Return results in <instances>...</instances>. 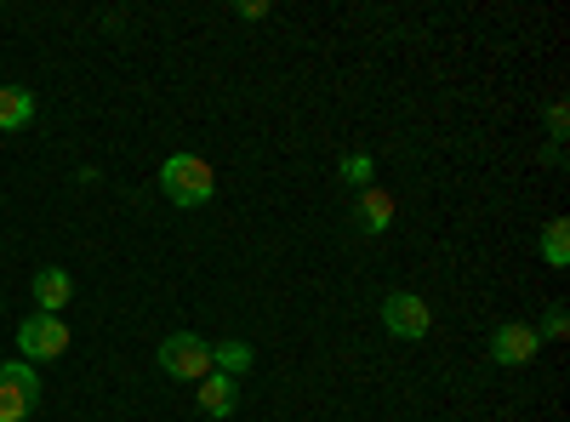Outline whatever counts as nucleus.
<instances>
[{"mask_svg": "<svg viewBox=\"0 0 570 422\" xmlns=\"http://www.w3.org/2000/svg\"><path fill=\"white\" fill-rule=\"evenodd\" d=\"M160 195H166L177 212H200V206H212V195H217V171H212L200 155H171V160L160 166Z\"/></svg>", "mask_w": 570, "mask_h": 422, "instance_id": "f257e3e1", "label": "nucleus"}, {"mask_svg": "<svg viewBox=\"0 0 570 422\" xmlns=\"http://www.w3.org/2000/svg\"><path fill=\"white\" fill-rule=\"evenodd\" d=\"M155 360H160V371H166L171 383H200V377H212V343H206L200 332H171Z\"/></svg>", "mask_w": 570, "mask_h": 422, "instance_id": "f03ea898", "label": "nucleus"}, {"mask_svg": "<svg viewBox=\"0 0 570 422\" xmlns=\"http://www.w3.org/2000/svg\"><path fill=\"white\" fill-rule=\"evenodd\" d=\"M40 405V371L29 360H0V422H23Z\"/></svg>", "mask_w": 570, "mask_h": 422, "instance_id": "7ed1b4c3", "label": "nucleus"}, {"mask_svg": "<svg viewBox=\"0 0 570 422\" xmlns=\"http://www.w3.org/2000/svg\"><path fill=\"white\" fill-rule=\"evenodd\" d=\"M58 354H69V325H63V314H29V320L18 325V360L40 365V360H58Z\"/></svg>", "mask_w": 570, "mask_h": 422, "instance_id": "20e7f679", "label": "nucleus"}, {"mask_svg": "<svg viewBox=\"0 0 570 422\" xmlns=\"http://www.w3.org/2000/svg\"><path fill=\"white\" fill-rule=\"evenodd\" d=\"M383 332L400 337V343H422L434 332V314H428V303L416 292H389L383 297Z\"/></svg>", "mask_w": 570, "mask_h": 422, "instance_id": "39448f33", "label": "nucleus"}, {"mask_svg": "<svg viewBox=\"0 0 570 422\" xmlns=\"http://www.w3.org/2000/svg\"><path fill=\"white\" fill-rule=\"evenodd\" d=\"M537 354H542V337H537V325H525V320H502L491 332V360L497 365H531Z\"/></svg>", "mask_w": 570, "mask_h": 422, "instance_id": "423d86ee", "label": "nucleus"}, {"mask_svg": "<svg viewBox=\"0 0 570 422\" xmlns=\"http://www.w3.org/2000/svg\"><path fill=\"white\" fill-rule=\"evenodd\" d=\"M354 228L360 234H389L394 228V195L376 189V183H371V189H360L354 195Z\"/></svg>", "mask_w": 570, "mask_h": 422, "instance_id": "0eeeda50", "label": "nucleus"}, {"mask_svg": "<svg viewBox=\"0 0 570 422\" xmlns=\"http://www.w3.org/2000/svg\"><path fill=\"white\" fill-rule=\"evenodd\" d=\"M29 292H35V314H63L69 297H75V279H69V268L52 263V268H40V274H35V286H29Z\"/></svg>", "mask_w": 570, "mask_h": 422, "instance_id": "6e6552de", "label": "nucleus"}, {"mask_svg": "<svg viewBox=\"0 0 570 422\" xmlns=\"http://www.w3.org/2000/svg\"><path fill=\"white\" fill-rule=\"evenodd\" d=\"M234 405H240V383L223 377V371L200 377V411H206V416H234Z\"/></svg>", "mask_w": 570, "mask_h": 422, "instance_id": "1a4fd4ad", "label": "nucleus"}, {"mask_svg": "<svg viewBox=\"0 0 570 422\" xmlns=\"http://www.w3.org/2000/svg\"><path fill=\"white\" fill-rule=\"evenodd\" d=\"M35 120V91L29 86H0V131H23Z\"/></svg>", "mask_w": 570, "mask_h": 422, "instance_id": "9d476101", "label": "nucleus"}, {"mask_svg": "<svg viewBox=\"0 0 570 422\" xmlns=\"http://www.w3.org/2000/svg\"><path fill=\"white\" fill-rule=\"evenodd\" d=\"M252 360H257L252 343H217V349H212V371H223V377H234V383L252 371Z\"/></svg>", "mask_w": 570, "mask_h": 422, "instance_id": "9b49d317", "label": "nucleus"}, {"mask_svg": "<svg viewBox=\"0 0 570 422\" xmlns=\"http://www.w3.org/2000/svg\"><path fill=\"white\" fill-rule=\"evenodd\" d=\"M542 263H548V268H564V263H570V223H564V217H553V223L542 228Z\"/></svg>", "mask_w": 570, "mask_h": 422, "instance_id": "f8f14e48", "label": "nucleus"}, {"mask_svg": "<svg viewBox=\"0 0 570 422\" xmlns=\"http://www.w3.org/2000/svg\"><path fill=\"white\" fill-rule=\"evenodd\" d=\"M337 177H343L348 189L360 195V189H371V177H376V160H371V155H343V160H337Z\"/></svg>", "mask_w": 570, "mask_h": 422, "instance_id": "ddd939ff", "label": "nucleus"}, {"mask_svg": "<svg viewBox=\"0 0 570 422\" xmlns=\"http://www.w3.org/2000/svg\"><path fill=\"white\" fill-rule=\"evenodd\" d=\"M564 332H570V308H564V303H553V308L542 314V325H537V337H542V343H559Z\"/></svg>", "mask_w": 570, "mask_h": 422, "instance_id": "4468645a", "label": "nucleus"}, {"mask_svg": "<svg viewBox=\"0 0 570 422\" xmlns=\"http://www.w3.org/2000/svg\"><path fill=\"white\" fill-rule=\"evenodd\" d=\"M548 137H553V144H564V137H570V109L564 104H548Z\"/></svg>", "mask_w": 570, "mask_h": 422, "instance_id": "2eb2a0df", "label": "nucleus"}, {"mask_svg": "<svg viewBox=\"0 0 570 422\" xmlns=\"http://www.w3.org/2000/svg\"><path fill=\"white\" fill-rule=\"evenodd\" d=\"M240 18H246V23H257V18H268V0H240Z\"/></svg>", "mask_w": 570, "mask_h": 422, "instance_id": "dca6fc26", "label": "nucleus"}]
</instances>
